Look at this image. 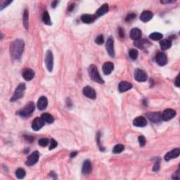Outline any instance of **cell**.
Returning a JSON list of instances; mask_svg holds the SVG:
<instances>
[{
	"mask_svg": "<svg viewBox=\"0 0 180 180\" xmlns=\"http://www.w3.org/2000/svg\"><path fill=\"white\" fill-rule=\"evenodd\" d=\"M35 104L33 102H32V101H30V102L28 103L22 109H21L19 111H18L17 114L18 116H21V117L23 118L29 117V116H31L32 113H33V111H35Z\"/></svg>",
	"mask_w": 180,
	"mask_h": 180,
	"instance_id": "2",
	"label": "cell"
},
{
	"mask_svg": "<svg viewBox=\"0 0 180 180\" xmlns=\"http://www.w3.org/2000/svg\"><path fill=\"white\" fill-rule=\"evenodd\" d=\"M45 122L44 120L41 118H36L34 120L32 123V128H33V130L35 131H38L39 129H41L42 128V127L44 126Z\"/></svg>",
	"mask_w": 180,
	"mask_h": 180,
	"instance_id": "11",
	"label": "cell"
},
{
	"mask_svg": "<svg viewBox=\"0 0 180 180\" xmlns=\"http://www.w3.org/2000/svg\"><path fill=\"white\" fill-rule=\"evenodd\" d=\"M88 71H89V75L90 78H91V79L93 81L96 82L97 83H99V84H104V81L103 80L102 78L100 76L99 73V71H98V69L96 66L91 65L89 67Z\"/></svg>",
	"mask_w": 180,
	"mask_h": 180,
	"instance_id": "3",
	"label": "cell"
},
{
	"mask_svg": "<svg viewBox=\"0 0 180 180\" xmlns=\"http://www.w3.org/2000/svg\"><path fill=\"white\" fill-rule=\"evenodd\" d=\"M176 116V111L173 109H166L163 111L161 117H162V120L165 121H169L172 119L174 116Z\"/></svg>",
	"mask_w": 180,
	"mask_h": 180,
	"instance_id": "8",
	"label": "cell"
},
{
	"mask_svg": "<svg viewBox=\"0 0 180 180\" xmlns=\"http://www.w3.org/2000/svg\"><path fill=\"white\" fill-rule=\"evenodd\" d=\"M138 55H139V52L136 49H132L129 50V56L131 59L132 60H136L137 59Z\"/></svg>",
	"mask_w": 180,
	"mask_h": 180,
	"instance_id": "32",
	"label": "cell"
},
{
	"mask_svg": "<svg viewBox=\"0 0 180 180\" xmlns=\"http://www.w3.org/2000/svg\"><path fill=\"white\" fill-rule=\"evenodd\" d=\"M96 19V16L92 14H84L81 16V20L84 23H91Z\"/></svg>",
	"mask_w": 180,
	"mask_h": 180,
	"instance_id": "23",
	"label": "cell"
},
{
	"mask_svg": "<svg viewBox=\"0 0 180 180\" xmlns=\"http://www.w3.org/2000/svg\"><path fill=\"white\" fill-rule=\"evenodd\" d=\"M147 117L151 122L155 123H158L162 121L161 114L159 113H149L147 114Z\"/></svg>",
	"mask_w": 180,
	"mask_h": 180,
	"instance_id": "13",
	"label": "cell"
},
{
	"mask_svg": "<svg viewBox=\"0 0 180 180\" xmlns=\"http://www.w3.org/2000/svg\"><path fill=\"white\" fill-rule=\"evenodd\" d=\"M108 10H109L108 5L107 4H104L97 10V11H96V16H101L106 14V13H108Z\"/></svg>",
	"mask_w": 180,
	"mask_h": 180,
	"instance_id": "24",
	"label": "cell"
},
{
	"mask_svg": "<svg viewBox=\"0 0 180 180\" xmlns=\"http://www.w3.org/2000/svg\"><path fill=\"white\" fill-rule=\"evenodd\" d=\"M58 3H59V1H54L52 3H51V6H52V8H55L56 6H57Z\"/></svg>",
	"mask_w": 180,
	"mask_h": 180,
	"instance_id": "46",
	"label": "cell"
},
{
	"mask_svg": "<svg viewBox=\"0 0 180 180\" xmlns=\"http://www.w3.org/2000/svg\"><path fill=\"white\" fill-rule=\"evenodd\" d=\"M48 106V99L46 96H42L38 99L37 101V108L40 111L46 109Z\"/></svg>",
	"mask_w": 180,
	"mask_h": 180,
	"instance_id": "15",
	"label": "cell"
},
{
	"mask_svg": "<svg viewBox=\"0 0 180 180\" xmlns=\"http://www.w3.org/2000/svg\"><path fill=\"white\" fill-rule=\"evenodd\" d=\"M42 21L46 25H49V26L51 25V19H50L49 14H48L47 11H44V14H43Z\"/></svg>",
	"mask_w": 180,
	"mask_h": 180,
	"instance_id": "29",
	"label": "cell"
},
{
	"mask_svg": "<svg viewBox=\"0 0 180 180\" xmlns=\"http://www.w3.org/2000/svg\"><path fill=\"white\" fill-rule=\"evenodd\" d=\"M74 7H75V4H71L69 6H68V10L70 11V12H71V11H72L73 10V9H74Z\"/></svg>",
	"mask_w": 180,
	"mask_h": 180,
	"instance_id": "44",
	"label": "cell"
},
{
	"mask_svg": "<svg viewBox=\"0 0 180 180\" xmlns=\"http://www.w3.org/2000/svg\"><path fill=\"white\" fill-rule=\"evenodd\" d=\"M35 72L31 69H26L23 72V77L26 80L30 81L34 78Z\"/></svg>",
	"mask_w": 180,
	"mask_h": 180,
	"instance_id": "22",
	"label": "cell"
},
{
	"mask_svg": "<svg viewBox=\"0 0 180 180\" xmlns=\"http://www.w3.org/2000/svg\"><path fill=\"white\" fill-rule=\"evenodd\" d=\"M160 169V160L158 161H156L153 166V171H158Z\"/></svg>",
	"mask_w": 180,
	"mask_h": 180,
	"instance_id": "39",
	"label": "cell"
},
{
	"mask_svg": "<svg viewBox=\"0 0 180 180\" xmlns=\"http://www.w3.org/2000/svg\"><path fill=\"white\" fill-rule=\"evenodd\" d=\"M118 33H119V35L121 38H124L125 37V32L122 29V28H119V30H118Z\"/></svg>",
	"mask_w": 180,
	"mask_h": 180,
	"instance_id": "42",
	"label": "cell"
},
{
	"mask_svg": "<svg viewBox=\"0 0 180 180\" xmlns=\"http://www.w3.org/2000/svg\"><path fill=\"white\" fill-rule=\"evenodd\" d=\"M25 90H26V84L24 83H21L15 90L14 94L11 99V101L14 102V101H17V100L22 98L23 94H24Z\"/></svg>",
	"mask_w": 180,
	"mask_h": 180,
	"instance_id": "4",
	"label": "cell"
},
{
	"mask_svg": "<svg viewBox=\"0 0 180 180\" xmlns=\"http://www.w3.org/2000/svg\"><path fill=\"white\" fill-rule=\"evenodd\" d=\"M77 154H78V151H73V152L71 153V158H75L77 156Z\"/></svg>",
	"mask_w": 180,
	"mask_h": 180,
	"instance_id": "45",
	"label": "cell"
},
{
	"mask_svg": "<svg viewBox=\"0 0 180 180\" xmlns=\"http://www.w3.org/2000/svg\"><path fill=\"white\" fill-rule=\"evenodd\" d=\"M106 48L108 51V54L111 57L115 56V51H114V39L113 37H109L108 38L107 42L106 44Z\"/></svg>",
	"mask_w": 180,
	"mask_h": 180,
	"instance_id": "6",
	"label": "cell"
},
{
	"mask_svg": "<svg viewBox=\"0 0 180 180\" xmlns=\"http://www.w3.org/2000/svg\"><path fill=\"white\" fill-rule=\"evenodd\" d=\"M160 46L162 50H167L171 47L172 42L170 39H163L160 42Z\"/></svg>",
	"mask_w": 180,
	"mask_h": 180,
	"instance_id": "25",
	"label": "cell"
},
{
	"mask_svg": "<svg viewBox=\"0 0 180 180\" xmlns=\"http://www.w3.org/2000/svg\"><path fill=\"white\" fill-rule=\"evenodd\" d=\"M57 142L56 141H55V139H51V141H50V146H49V150H52L55 149V148L57 146Z\"/></svg>",
	"mask_w": 180,
	"mask_h": 180,
	"instance_id": "37",
	"label": "cell"
},
{
	"mask_svg": "<svg viewBox=\"0 0 180 180\" xmlns=\"http://www.w3.org/2000/svg\"><path fill=\"white\" fill-rule=\"evenodd\" d=\"M180 154V149H174L172 150L171 151L168 152L165 156V160L166 161H169L170 160L173 159V158H177Z\"/></svg>",
	"mask_w": 180,
	"mask_h": 180,
	"instance_id": "14",
	"label": "cell"
},
{
	"mask_svg": "<svg viewBox=\"0 0 180 180\" xmlns=\"http://www.w3.org/2000/svg\"><path fill=\"white\" fill-rule=\"evenodd\" d=\"M95 42L97 44L99 45H101L104 42V36L101 35H99L96 38V39H95Z\"/></svg>",
	"mask_w": 180,
	"mask_h": 180,
	"instance_id": "35",
	"label": "cell"
},
{
	"mask_svg": "<svg viewBox=\"0 0 180 180\" xmlns=\"http://www.w3.org/2000/svg\"><path fill=\"white\" fill-rule=\"evenodd\" d=\"M24 41L21 39H16L11 43L10 46V54L14 60L21 59L23 51H24Z\"/></svg>",
	"mask_w": 180,
	"mask_h": 180,
	"instance_id": "1",
	"label": "cell"
},
{
	"mask_svg": "<svg viewBox=\"0 0 180 180\" xmlns=\"http://www.w3.org/2000/svg\"><path fill=\"white\" fill-rule=\"evenodd\" d=\"M83 94L86 97L91 99H95L96 98V93L92 87L87 86L83 88Z\"/></svg>",
	"mask_w": 180,
	"mask_h": 180,
	"instance_id": "10",
	"label": "cell"
},
{
	"mask_svg": "<svg viewBox=\"0 0 180 180\" xmlns=\"http://www.w3.org/2000/svg\"><path fill=\"white\" fill-rule=\"evenodd\" d=\"M174 2V1H161L162 4H169V3Z\"/></svg>",
	"mask_w": 180,
	"mask_h": 180,
	"instance_id": "47",
	"label": "cell"
},
{
	"mask_svg": "<svg viewBox=\"0 0 180 180\" xmlns=\"http://www.w3.org/2000/svg\"><path fill=\"white\" fill-rule=\"evenodd\" d=\"M174 84H175L177 87H179V75L177 76V78L175 79V82H174Z\"/></svg>",
	"mask_w": 180,
	"mask_h": 180,
	"instance_id": "43",
	"label": "cell"
},
{
	"mask_svg": "<svg viewBox=\"0 0 180 180\" xmlns=\"http://www.w3.org/2000/svg\"><path fill=\"white\" fill-rule=\"evenodd\" d=\"M147 44H150V43L148 41H146V39H141V40L139 39V40L136 41L134 42V44L136 45L137 47L140 48V49H144V47H146Z\"/></svg>",
	"mask_w": 180,
	"mask_h": 180,
	"instance_id": "27",
	"label": "cell"
},
{
	"mask_svg": "<svg viewBox=\"0 0 180 180\" xmlns=\"http://www.w3.org/2000/svg\"><path fill=\"white\" fill-rule=\"evenodd\" d=\"M91 169H92V167H91V163L89 160H87L83 163L82 165V173L84 174H89L91 172Z\"/></svg>",
	"mask_w": 180,
	"mask_h": 180,
	"instance_id": "21",
	"label": "cell"
},
{
	"mask_svg": "<svg viewBox=\"0 0 180 180\" xmlns=\"http://www.w3.org/2000/svg\"><path fill=\"white\" fill-rule=\"evenodd\" d=\"M124 146L123 144H117L115 146L114 149L113 150V152L116 154H118V153H120L121 152H123V150H124Z\"/></svg>",
	"mask_w": 180,
	"mask_h": 180,
	"instance_id": "33",
	"label": "cell"
},
{
	"mask_svg": "<svg viewBox=\"0 0 180 180\" xmlns=\"http://www.w3.org/2000/svg\"><path fill=\"white\" fill-rule=\"evenodd\" d=\"M114 69V65L111 62L105 63L103 66V72L105 75H110Z\"/></svg>",
	"mask_w": 180,
	"mask_h": 180,
	"instance_id": "19",
	"label": "cell"
},
{
	"mask_svg": "<svg viewBox=\"0 0 180 180\" xmlns=\"http://www.w3.org/2000/svg\"><path fill=\"white\" fill-rule=\"evenodd\" d=\"M135 16H136V15H135L134 14H129V15H127V17L125 18L126 21H132V20L134 19V18H135Z\"/></svg>",
	"mask_w": 180,
	"mask_h": 180,
	"instance_id": "38",
	"label": "cell"
},
{
	"mask_svg": "<svg viewBox=\"0 0 180 180\" xmlns=\"http://www.w3.org/2000/svg\"><path fill=\"white\" fill-rule=\"evenodd\" d=\"M149 38L154 41H158L162 39L163 35L161 33H153L149 35Z\"/></svg>",
	"mask_w": 180,
	"mask_h": 180,
	"instance_id": "28",
	"label": "cell"
},
{
	"mask_svg": "<svg viewBox=\"0 0 180 180\" xmlns=\"http://www.w3.org/2000/svg\"><path fill=\"white\" fill-rule=\"evenodd\" d=\"M132 84L131 83L127 82L126 81H123L121 82L118 85V90L120 92H125V91H127L132 89Z\"/></svg>",
	"mask_w": 180,
	"mask_h": 180,
	"instance_id": "18",
	"label": "cell"
},
{
	"mask_svg": "<svg viewBox=\"0 0 180 180\" xmlns=\"http://www.w3.org/2000/svg\"><path fill=\"white\" fill-rule=\"evenodd\" d=\"M130 37L134 41L139 40L141 37V31L139 28H133L130 31Z\"/></svg>",
	"mask_w": 180,
	"mask_h": 180,
	"instance_id": "17",
	"label": "cell"
},
{
	"mask_svg": "<svg viewBox=\"0 0 180 180\" xmlns=\"http://www.w3.org/2000/svg\"><path fill=\"white\" fill-rule=\"evenodd\" d=\"M26 172L23 168H18L17 170L16 171V176L18 179H23L26 176Z\"/></svg>",
	"mask_w": 180,
	"mask_h": 180,
	"instance_id": "31",
	"label": "cell"
},
{
	"mask_svg": "<svg viewBox=\"0 0 180 180\" xmlns=\"http://www.w3.org/2000/svg\"><path fill=\"white\" fill-rule=\"evenodd\" d=\"M156 62L159 66H163L167 64L168 63V58H167V56L165 54H164L163 52H160L156 55Z\"/></svg>",
	"mask_w": 180,
	"mask_h": 180,
	"instance_id": "12",
	"label": "cell"
},
{
	"mask_svg": "<svg viewBox=\"0 0 180 180\" xmlns=\"http://www.w3.org/2000/svg\"><path fill=\"white\" fill-rule=\"evenodd\" d=\"M134 78L136 81L142 82L147 80V74L145 71L140 69H136L134 72Z\"/></svg>",
	"mask_w": 180,
	"mask_h": 180,
	"instance_id": "7",
	"label": "cell"
},
{
	"mask_svg": "<svg viewBox=\"0 0 180 180\" xmlns=\"http://www.w3.org/2000/svg\"><path fill=\"white\" fill-rule=\"evenodd\" d=\"M39 152L37 151H34L30 156H29L28 158L27 161H26V165L28 166H32L33 165H35V163H37L39 161Z\"/></svg>",
	"mask_w": 180,
	"mask_h": 180,
	"instance_id": "9",
	"label": "cell"
},
{
	"mask_svg": "<svg viewBox=\"0 0 180 180\" xmlns=\"http://www.w3.org/2000/svg\"><path fill=\"white\" fill-rule=\"evenodd\" d=\"M180 178V175H179V170H178L175 173H174V174H173L172 176V179H179Z\"/></svg>",
	"mask_w": 180,
	"mask_h": 180,
	"instance_id": "41",
	"label": "cell"
},
{
	"mask_svg": "<svg viewBox=\"0 0 180 180\" xmlns=\"http://www.w3.org/2000/svg\"><path fill=\"white\" fill-rule=\"evenodd\" d=\"M28 18H29V14L28 9H26L23 13V25L26 29H28Z\"/></svg>",
	"mask_w": 180,
	"mask_h": 180,
	"instance_id": "30",
	"label": "cell"
},
{
	"mask_svg": "<svg viewBox=\"0 0 180 180\" xmlns=\"http://www.w3.org/2000/svg\"><path fill=\"white\" fill-rule=\"evenodd\" d=\"M153 14L150 11H144L140 16V20L143 22H148L153 18Z\"/></svg>",
	"mask_w": 180,
	"mask_h": 180,
	"instance_id": "20",
	"label": "cell"
},
{
	"mask_svg": "<svg viewBox=\"0 0 180 180\" xmlns=\"http://www.w3.org/2000/svg\"><path fill=\"white\" fill-rule=\"evenodd\" d=\"M42 118L44 120V121L46 123H53L54 121V118L51 115L49 114V113H44L42 115Z\"/></svg>",
	"mask_w": 180,
	"mask_h": 180,
	"instance_id": "26",
	"label": "cell"
},
{
	"mask_svg": "<svg viewBox=\"0 0 180 180\" xmlns=\"http://www.w3.org/2000/svg\"><path fill=\"white\" fill-rule=\"evenodd\" d=\"M133 125L136 127H143L146 126L147 125V121L146 119L143 116H139L136 118L133 121Z\"/></svg>",
	"mask_w": 180,
	"mask_h": 180,
	"instance_id": "16",
	"label": "cell"
},
{
	"mask_svg": "<svg viewBox=\"0 0 180 180\" xmlns=\"http://www.w3.org/2000/svg\"><path fill=\"white\" fill-rule=\"evenodd\" d=\"M45 64L49 72H52L54 68V56L51 50H48L45 56Z\"/></svg>",
	"mask_w": 180,
	"mask_h": 180,
	"instance_id": "5",
	"label": "cell"
},
{
	"mask_svg": "<svg viewBox=\"0 0 180 180\" xmlns=\"http://www.w3.org/2000/svg\"><path fill=\"white\" fill-rule=\"evenodd\" d=\"M138 140H139V143L141 147L145 146V144H146V139H145L144 136H141V135L139 136V138H138Z\"/></svg>",
	"mask_w": 180,
	"mask_h": 180,
	"instance_id": "36",
	"label": "cell"
},
{
	"mask_svg": "<svg viewBox=\"0 0 180 180\" xmlns=\"http://www.w3.org/2000/svg\"><path fill=\"white\" fill-rule=\"evenodd\" d=\"M11 2H12V1H5V2L4 3V4L1 5V8H0V9H1V10H3V9H4V8L6 7V6H7L9 4H11Z\"/></svg>",
	"mask_w": 180,
	"mask_h": 180,
	"instance_id": "40",
	"label": "cell"
},
{
	"mask_svg": "<svg viewBox=\"0 0 180 180\" xmlns=\"http://www.w3.org/2000/svg\"><path fill=\"white\" fill-rule=\"evenodd\" d=\"M49 144V139L47 138H42L38 141V144L42 147H45Z\"/></svg>",
	"mask_w": 180,
	"mask_h": 180,
	"instance_id": "34",
	"label": "cell"
}]
</instances>
